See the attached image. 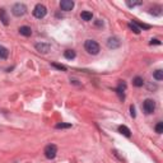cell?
<instances>
[{
  "label": "cell",
  "mask_w": 163,
  "mask_h": 163,
  "mask_svg": "<svg viewBox=\"0 0 163 163\" xmlns=\"http://www.w3.org/2000/svg\"><path fill=\"white\" fill-rule=\"evenodd\" d=\"M84 49L91 55H97L100 52V45L93 40H87L84 43Z\"/></svg>",
  "instance_id": "obj_1"
},
{
  "label": "cell",
  "mask_w": 163,
  "mask_h": 163,
  "mask_svg": "<svg viewBox=\"0 0 163 163\" xmlns=\"http://www.w3.org/2000/svg\"><path fill=\"white\" fill-rule=\"evenodd\" d=\"M26 12H27V6L24 4H22V3H17L12 8V13L15 17H22V15L26 14Z\"/></svg>",
  "instance_id": "obj_2"
},
{
  "label": "cell",
  "mask_w": 163,
  "mask_h": 163,
  "mask_svg": "<svg viewBox=\"0 0 163 163\" xmlns=\"http://www.w3.org/2000/svg\"><path fill=\"white\" fill-rule=\"evenodd\" d=\"M46 14H47V9H46L45 5H42V4H37V5L35 6V9H33V15H35L36 18L41 19V18H43Z\"/></svg>",
  "instance_id": "obj_3"
},
{
  "label": "cell",
  "mask_w": 163,
  "mask_h": 163,
  "mask_svg": "<svg viewBox=\"0 0 163 163\" xmlns=\"http://www.w3.org/2000/svg\"><path fill=\"white\" fill-rule=\"evenodd\" d=\"M43 153H45L46 158L54 159V158L56 157V153H57V147H56L55 144H49V145H47V147L45 148Z\"/></svg>",
  "instance_id": "obj_4"
},
{
  "label": "cell",
  "mask_w": 163,
  "mask_h": 163,
  "mask_svg": "<svg viewBox=\"0 0 163 163\" xmlns=\"http://www.w3.org/2000/svg\"><path fill=\"white\" fill-rule=\"evenodd\" d=\"M143 108H144L145 113H152L154 112V108H156V103L153 100H145L144 103H143Z\"/></svg>",
  "instance_id": "obj_5"
},
{
  "label": "cell",
  "mask_w": 163,
  "mask_h": 163,
  "mask_svg": "<svg viewBox=\"0 0 163 163\" xmlns=\"http://www.w3.org/2000/svg\"><path fill=\"white\" fill-rule=\"evenodd\" d=\"M36 50L38 51V52H42V54H47L50 51V45L49 43H43V42H41V43H36Z\"/></svg>",
  "instance_id": "obj_6"
},
{
  "label": "cell",
  "mask_w": 163,
  "mask_h": 163,
  "mask_svg": "<svg viewBox=\"0 0 163 163\" xmlns=\"http://www.w3.org/2000/svg\"><path fill=\"white\" fill-rule=\"evenodd\" d=\"M60 8L65 12H69L74 8V3L71 2V0H63V2L60 3Z\"/></svg>",
  "instance_id": "obj_7"
},
{
  "label": "cell",
  "mask_w": 163,
  "mask_h": 163,
  "mask_svg": "<svg viewBox=\"0 0 163 163\" xmlns=\"http://www.w3.org/2000/svg\"><path fill=\"white\" fill-rule=\"evenodd\" d=\"M120 40L117 37H110L107 40V46L110 47V49H117V47L120 46Z\"/></svg>",
  "instance_id": "obj_8"
},
{
  "label": "cell",
  "mask_w": 163,
  "mask_h": 163,
  "mask_svg": "<svg viewBox=\"0 0 163 163\" xmlns=\"http://www.w3.org/2000/svg\"><path fill=\"white\" fill-rule=\"evenodd\" d=\"M0 21L3 22L4 26L9 24V18H8V14L5 12V9H0Z\"/></svg>",
  "instance_id": "obj_9"
},
{
  "label": "cell",
  "mask_w": 163,
  "mask_h": 163,
  "mask_svg": "<svg viewBox=\"0 0 163 163\" xmlns=\"http://www.w3.org/2000/svg\"><path fill=\"white\" fill-rule=\"evenodd\" d=\"M19 33H21L22 36H26V37H30L32 35V30L30 27H27V26H23L19 28Z\"/></svg>",
  "instance_id": "obj_10"
},
{
  "label": "cell",
  "mask_w": 163,
  "mask_h": 163,
  "mask_svg": "<svg viewBox=\"0 0 163 163\" xmlns=\"http://www.w3.org/2000/svg\"><path fill=\"white\" fill-rule=\"evenodd\" d=\"M119 132L120 134H122V135H125L126 138H129L130 135H131V131H130V129L128 128V126H125V125H121V126H119Z\"/></svg>",
  "instance_id": "obj_11"
},
{
  "label": "cell",
  "mask_w": 163,
  "mask_h": 163,
  "mask_svg": "<svg viewBox=\"0 0 163 163\" xmlns=\"http://www.w3.org/2000/svg\"><path fill=\"white\" fill-rule=\"evenodd\" d=\"M80 17H82V19L83 21H92V18H93V14L91 13V12H82V14H80Z\"/></svg>",
  "instance_id": "obj_12"
},
{
  "label": "cell",
  "mask_w": 163,
  "mask_h": 163,
  "mask_svg": "<svg viewBox=\"0 0 163 163\" xmlns=\"http://www.w3.org/2000/svg\"><path fill=\"white\" fill-rule=\"evenodd\" d=\"M132 84L135 85V87H141V85L144 84V80H143L141 76H135L134 80H132Z\"/></svg>",
  "instance_id": "obj_13"
},
{
  "label": "cell",
  "mask_w": 163,
  "mask_h": 163,
  "mask_svg": "<svg viewBox=\"0 0 163 163\" xmlns=\"http://www.w3.org/2000/svg\"><path fill=\"white\" fill-rule=\"evenodd\" d=\"M64 56L66 57V59L71 60V59H74V57H75V51H73V50H66L64 52Z\"/></svg>",
  "instance_id": "obj_14"
},
{
  "label": "cell",
  "mask_w": 163,
  "mask_h": 163,
  "mask_svg": "<svg viewBox=\"0 0 163 163\" xmlns=\"http://www.w3.org/2000/svg\"><path fill=\"white\" fill-rule=\"evenodd\" d=\"M8 55H9V51L5 49V47L0 46V59H6Z\"/></svg>",
  "instance_id": "obj_15"
},
{
  "label": "cell",
  "mask_w": 163,
  "mask_h": 163,
  "mask_svg": "<svg viewBox=\"0 0 163 163\" xmlns=\"http://www.w3.org/2000/svg\"><path fill=\"white\" fill-rule=\"evenodd\" d=\"M153 76H154V79H157V80H162L163 79V71L161 69H158L153 73Z\"/></svg>",
  "instance_id": "obj_16"
},
{
  "label": "cell",
  "mask_w": 163,
  "mask_h": 163,
  "mask_svg": "<svg viewBox=\"0 0 163 163\" xmlns=\"http://www.w3.org/2000/svg\"><path fill=\"white\" fill-rule=\"evenodd\" d=\"M132 23L135 24V26H138L139 30H140V28H144V30H149V28H150V26L144 24V23H140V22H138V21H132Z\"/></svg>",
  "instance_id": "obj_17"
},
{
  "label": "cell",
  "mask_w": 163,
  "mask_h": 163,
  "mask_svg": "<svg viewBox=\"0 0 163 163\" xmlns=\"http://www.w3.org/2000/svg\"><path fill=\"white\" fill-rule=\"evenodd\" d=\"M68 128H71L70 124H57L56 125V129H68Z\"/></svg>",
  "instance_id": "obj_18"
},
{
  "label": "cell",
  "mask_w": 163,
  "mask_h": 163,
  "mask_svg": "<svg viewBox=\"0 0 163 163\" xmlns=\"http://www.w3.org/2000/svg\"><path fill=\"white\" fill-rule=\"evenodd\" d=\"M156 131H157L158 134H162V132H163V122H158V124H157Z\"/></svg>",
  "instance_id": "obj_19"
},
{
  "label": "cell",
  "mask_w": 163,
  "mask_h": 163,
  "mask_svg": "<svg viewBox=\"0 0 163 163\" xmlns=\"http://www.w3.org/2000/svg\"><path fill=\"white\" fill-rule=\"evenodd\" d=\"M129 28H130V30H132L135 33H140V30H139V28H138L135 24H134V23H130V24H129Z\"/></svg>",
  "instance_id": "obj_20"
},
{
  "label": "cell",
  "mask_w": 163,
  "mask_h": 163,
  "mask_svg": "<svg viewBox=\"0 0 163 163\" xmlns=\"http://www.w3.org/2000/svg\"><path fill=\"white\" fill-rule=\"evenodd\" d=\"M150 10H152V12H150L152 14H156V15H159V14H161V6H156L154 9H150Z\"/></svg>",
  "instance_id": "obj_21"
},
{
  "label": "cell",
  "mask_w": 163,
  "mask_h": 163,
  "mask_svg": "<svg viewBox=\"0 0 163 163\" xmlns=\"http://www.w3.org/2000/svg\"><path fill=\"white\" fill-rule=\"evenodd\" d=\"M126 4H128V6H137V5H140L141 4V2H126Z\"/></svg>",
  "instance_id": "obj_22"
},
{
  "label": "cell",
  "mask_w": 163,
  "mask_h": 163,
  "mask_svg": "<svg viewBox=\"0 0 163 163\" xmlns=\"http://www.w3.org/2000/svg\"><path fill=\"white\" fill-rule=\"evenodd\" d=\"M52 66H54V68H56V69H60V70H66V66L60 65V64H52Z\"/></svg>",
  "instance_id": "obj_23"
},
{
  "label": "cell",
  "mask_w": 163,
  "mask_h": 163,
  "mask_svg": "<svg viewBox=\"0 0 163 163\" xmlns=\"http://www.w3.org/2000/svg\"><path fill=\"white\" fill-rule=\"evenodd\" d=\"M130 115H131V117H135V108H134V106L130 107Z\"/></svg>",
  "instance_id": "obj_24"
},
{
  "label": "cell",
  "mask_w": 163,
  "mask_h": 163,
  "mask_svg": "<svg viewBox=\"0 0 163 163\" xmlns=\"http://www.w3.org/2000/svg\"><path fill=\"white\" fill-rule=\"evenodd\" d=\"M150 45H161V41H158V40H152L150 41Z\"/></svg>",
  "instance_id": "obj_25"
},
{
  "label": "cell",
  "mask_w": 163,
  "mask_h": 163,
  "mask_svg": "<svg viewBox=\"0 0 163 163\" xmlns=\"http://www.w3.org/2000/svg\"><path fill=\"white\" fill-rule=\"evenodd\" d=\"M96 24H97V26H103V22L101 21V19H97V21H96Z\"/></svg>",
  "instance_id": "obj_26"
}]
</instances>
